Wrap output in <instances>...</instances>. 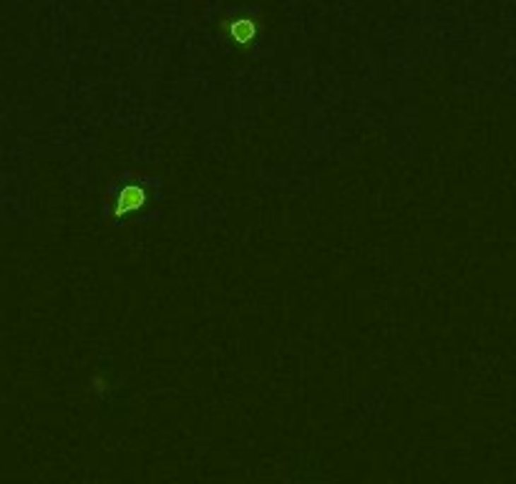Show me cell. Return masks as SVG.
Returning <instances> with one entry per match:
<instances>
[{
	"label": "cell",
	"instance_id": "cell-1",
	"mask_svg": "<svg viewBox=\"0 0 516 484\" xmlns=\"http://www.w3.org/2000/svg\"><path fill=\"white\" fill-rule=\"evenodd\" d=\"M143 204V190L136 185L131 187H124L121 190V197H119V204H116V214H127L131 212V209H139Z\"/></svg>",
	"mask_w": 516,
	"mask_h": 484
},
{
	"label": "cell",
	"instance_id": "cell-2",
	"mask_svg": "<svg viewBox=\"0 0 516 484\" xmlns=\"http://www.w3.org/2000/svg\"><path fill=\"white\" fill-rule=\"evenodd\" d=\"M254 35H257V25H254V21H250V18H240V21L232 23V38H235L237 43H250Z\"/></svg>",
	"mask_w": 516,
	"mask_h": 484
}]
</instances>
